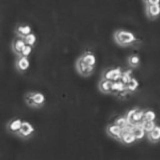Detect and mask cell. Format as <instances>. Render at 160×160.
I'll use <instances>...</instances> for the list:
<instances>
[{
	"label": "cell",
	"instance_id": "obj_18",
	"mask_svg": "<svg viewBox=\"0 0 160 160\" xmlns=\"http://www.w3.org/2000/svg\"><path fill=\"white\" fill-rule=\"evenodd\" d=\"M140 61H141V59H140V56L138 54H131L130 56H128V59H127L128 65L132 68L138 67Z\"/></svg>",
	"mask_w": 160,
	"mask_h": 160
},
{
	"label": "cell",
	"instance_id": "obj_24",
	"mask_svg": "<svg viewBox=\"0 0 160 160\" xmlns=\"http://www.w3.org/2000/svg\"><path fill=\"white\" fill-rule=\"evenodd\" d=\"M114 124H116L118 125V126H120L121 128H124V127H126L127 125H128V122H127V119L125 116H120V117H117L116 119L114 120Z\"/></svg>",
	"mask_w": 160,
	"mask_h": 160
},
{
	"label": "cell",
	"instance_id": "obj_10",
	"mask_svg": "<svg viewBox=\"0 0 160 160\" xmlns=\"http://www.w3.org/2000/svg\"><path fill=\"white\" fill-rule=\"evenodd\" d=\"M133 127V126H132ZM128 127H124L123 128V132L121 134V137H120V142H122L123 144H126V145H130V144H133L136 139H135L134 134L132 133V128L128 130Z\"/></svg>",
	"mask_w": 160,
	"mask_h": 160
},
{
	"label": "cell",
	"instance_id": "obj_16",
	"mask_svg": "<svg viewBox=\"0 0 160 160\" xmlns=\"http://www.w3.org/2000/svg\"><path fill=\"white\" fill-rule=\"evenodd\" d=\"M111 86H112V81L103 79V78H101V80H100L99 83H98L99 90L104 94H110V93H111Z\"/></svg>",
	"mask_w": 160,
	"mask_h": 160
},
{
	"label": "cell",
	"instance_id": "obj_8",
	"mask_svg": "<svg viewBox=\"0 0 160 160\" xmlns=\"http://www.w3.org/2000/svg\"><path fill=\"white\" fill-rule=\"evenodd\" d=\"M30 66V61L29 58L26 56H21L19 55L16 58V61H15V68H16L17 71L19 72H25Z\"/></svg>",
	"mask_w": 160,
	"mask_h": 160
},
{
	"label": "cell",
	"instance_id": "obj_3",
	"mask_svg": "<svg viewBox=\"0 0 160 160\" xmlns=\"http://www.w3.org/2000/svg\"><path fill=\"white\" fill-rule=\"evenodd\" d=\"M143 114L144 110L141 108H133L126 113L125 117L127 119L128 125L130 126H136V125H140L143 122Z\"/></svg>",
	"mask_w": 160,
	"mask_h": 160
},
{
	"label": "cell",
	"instance_id": "obj_13",
	"mask_svg": "<svg viewBox=\"0 0 160 160\" xmlns=\"http://www.w3.org/2000/svg\"><path fill=\"white\" fill-rule=\"evenodd\" d=\"M26 45V43H25L24 41V39L21 38V37H16V38H14L13 39V41L11 43V46H12V50H13V52L17 55V56H19L20 53H21L22 51V49L23 47Z\"/></svg>",
	"mask_w": 160,
	"mask_h": 160
},
{
	"label": "cell",
	"instance_id": "obj_12",
	"mask_svg": "<svg viewBox=\"0 0 160 160\" xmlns=\"http://www.w3.org/2000/svg\"><path fill=\"white\" fill-rule=\"evenodd\" d=\"M79 58L82 60L84 63H86L89 66H94L96 64V56L95 54L90 51V50H87V51H84L81 55L79 56Z\"/></svg>",
	"mask_w": 160,
	"mask_h": 160
},
{
	"label": "cell",
	"instance_id": "obj_19",
	"mask_svg": "<svg viewBox=\"0 0 160 160\" xmlns=\"http://www.w3.org/2000/svg\"><path fill=\"white\" fill-rule=\"evenodd\" d=\"M126 87H127V91L129 93H132L134 91H136L137 88L139 87V82L138 80L135 78V77H132L131 80L126 84Z\"/></svg>",
	"mask_w": 160,
	"mask_h": 160
},
{
	"label": "cell",
	"instance_id": "obj_25",
	"mask_svg": "<svg viewBox=\"0 0 160 160\" xmlns=\"http://www.w3.org/2000/svg\"><path fill=\"white\" fill-rule=\"evenodd\" d=\"M32 49H33V47L32 46H30V45H25V46L23 47V49H22V51H21V53H20V55L21 56H26V57H28L30 54H31V52H32Z\"/></svg>",
	"mask_w": 160,
	"mask_h": 160
},
{
	"label": "cell",
	"instance_id": "obj_22",
	"mask_svg": "<svg viewBox=\"0 0 160 160\" xmlns=\"http://www.w3.org/2000/svg\"><path fill=\"white\" fill-rule=\"evenodd\" d=\"M132 69H127V70H124V71L122 72L121 74V77H120V80L125 83V84H127L130 80H131L132 78Z\"/></svg>",
	"mask_w": 160,
	"mask_h": 160
},
{
	"label": "cell",
	"instance_id": "obj_14",
	"mask_svg": "<svg viewBox=\"0 0 160 160\" xmlns=\"http://www.w3.org/2000/svg\"><path fill=\"white\" fill-rule=\"evenodd\" d=\"M32 32V28L28 24H18L16 28H15V33L18 37L24 38L26 35Z\"/></svg>",
	"mask_w": 160,
	"mask_h": 160
},
{
	"label": "cell",
	"instance_id": "obj_6",
	"mask_svg": "<svg viewBox=\"0 0 160 160\" xmlns=\"http://www.w3.org/2000/svg\"><path fill=\"white\" fill-rule=\"evenodd\" d=\"M75 68H76V71L78 72V74H80L81 76H84V77L92 75L95 69L94 66H89L86 63H84L79 57L76 60V62H75Z\"/></svg>",
	"mask_w": 160,
	"mask_h": 160
},
{
	"label": "cell",
	"instance_id": "obj_17",
	"mask_svg": "<svg viewBox=\"0 0 160 160\" xmlns=\"http://www.w3.org/2000/svg\"><path fill=\"white\" fill-rule=\"evenodd\" d=\"M132 133L134 134L136 141H138V140H141V139H143L145 136H146V132L144 131V129L142 128L141 124L136 125V126H133L132 127Z\"/></svg>",
	"mask_w": 160,
	"mask_h": 160
},
{
	"label": "cell",
	"instance_id": "obj_20",
	"mask_svg": "<svg viewBox=\"0 0 160 160\" xmlns=\"http://www.w3.org/2000/svg\"><path fill=\"white\" fill-rule=\"evenodd\" d=\"M155 119H156V113H155L152 109L144 110L143 121H155Z\"/></svg>",
	"mask_w": 160,
	"mask_h": 160
},
{
	"label": "cell",
	"instance_id": "obj_15",
	"mask_svg": "<svg viewBox=\"0 0 160 160\" xmlns=\"http://www.w3.org/2000/svg\"><path fill=\"white\" fill-rule=\"evenodd\" d=\"M146 137L151 143H157L160 141V125H156L151 131L146 134Z\"/></svg>",
	"mask_w": 160,
	"mask_h": 160
},
{
	"label": "cell",
	"instance_id": "obj_11",
	"mask_svg": "<svg viewBox=\"0 0 160 160\" xmlns=\"http://www.w3.org/2000/svg\"><path fill=\"white\" fill-rule=\"evenodd\" d=\"M145 13L150 19H155L160 15V4L145 5Z\"/></svg>",
	"mask_w": 160,
	"mask_h": 160
},
{
	"label": "cell",
	"instance_id": "obj_21",
	"mask_svg": "<svg viewBox=\"0 0 160 160\" xmlns=\"http://www.w3.org/2000/svg\"><path fill=\"white\" fill-rule=\"evenodd\" d=\"M23 39H24L25 43H26L27 45H30V46H32V47L37 42V37H36V35H35L33 32H31L30 34L26 35V36H25Z\"/></svg>",
	"mask_w": 160,
	"mask_h": 160
},
{
	"label": "cell",
	"instance_id": "obj_23",
	"mask_svg": "<svg viewBox=\"0 0 160 160\" xmlns=\"http://www.w3.org/2000/svg\"><path fill=\"white\" fill-rule=\"evenodd\" d=\"M156 122L155 121H143L142 123H141V126H142V128L144 129V131L146 132V134L148 133V132H150L151 130L156 126Z\"/></svg>",
	"mask_w": 160,
	"mask_h": 160
},
{
	"label": "cell",
	"instance_id": "obj_9",
	"mask_svg": "<svg viewBox=\"0 0 160 160\" xmlns=\"http://www.w3.org/2000/svg\"><path fill=\"white\" fill-rule=\"evenodd\" d=\"M122 132H123V128H121L120 126H118V125L114 124V123L107 125V127H106V133L110 137H112L116 140H120Z\"/></svg>",
	"mask_w": 160,
	"mask_h": 160
},
{
	"label": "cell",
	"instance_id": "obj_4",
	"mask_svg": "<svg viewBox=\"0 0 160 160\" xmlns=\"http://www.w3.org/2000/svg\"><path fill=\"white\" fill-rule=\"evenodd\" d=\"M34 132H35V128H34L33 125L29 121L24 120V121L22 122L21 128L19 129V131L16 134V136H18L19 138H22V139H28V138L33 136Z\"/></svg>",
	"mask_w": 160,
	"mask_h": 160
},
{
	"label": "cell",
	"instance_id": "obj_5",
	"mask_svg": "<svg viewBox=\"0 0 160 160\" xmlns=\"http://www.w3.org/2000/svg\"><path fill=\"white\" fill-rule=\"evenodd\" d=\"M122 72H123V70L121 67H111V68L104 70L102 73V78L106 80H110V81H112V82L117 81V80H120Z\"/></svg>",
	"mask_w": 160,
	"mask_h": 160
},
{
	"label": "cell",
	"instance_id": "obj_2",
	"mask_svg": "<svg viewBox=\"0 0 160 160\" xmlns=\"http://www.w3.org/2000/svg\"><path fill=\"white\" fill-rule=\"evenodd\" d=\"M24 101L29 107L40 108L46 102V97L43 93L39 91H30L25 94Z\"/></svg>",
	"mask_w": 160,
	"mask_h": 160
},
{
	"label": "cell",
	"instance_id": "obj_1",
	"mask_svg": "<svg viewBox=\"0 0 160 160\" xmlns=\"http://www.w3.org/2000/svg\"><path fill=\"white\" fill-rule=\"evenodd\" d=\"M113 37L115 42L120 46H130L137 41L135 34L126 29H117L114 32Z\"/></svg>",
	"mask_w": 160,
	"mask_h": 160
},
{
	"label": "cell",
	"instance_id": "obj_26",
	"mask_svg": "<svg viewBox=\"0 0 160 160\" xmlns=\"http://www.w3.org/2000/svg\"><path fill=\"white\" fill-rule=\"evenodd\" d=\"M145 5H151V4H160V0H142Z\"/></svg>",
	"mask_w": 160,
	"mask_h": 160
},
{
	"label": "cell",
	"instance_id": "obj_7",
	"mask_svg": "<svg viewBox=\"0 0 160 160\" xmlns=\"http://www.w3.org/2000/svg\"><path fill=\"white\" fill-rule=\"evenodd\" d=\"M22 122H23V120L18 118V117L10 119L9 121L6 123V130L9 133L16 135L19 131V129L21 128Z\"/></svg>",
	"mask_w": 160,
	"mask_h": 160
}]
</instances>
